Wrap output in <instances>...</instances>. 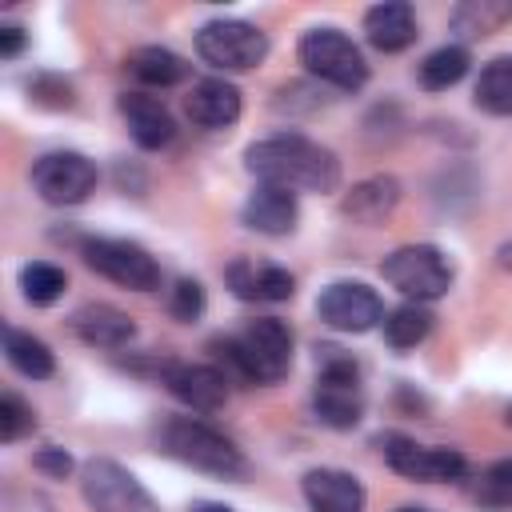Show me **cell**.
I'll return each mask as SVG.
<instances>
[{
    "instance_id": "cell-1",
    "label": "cell",
    "mask_w": 512,
    "mask_h": 512,
    "mask_svg": "<svg viewBox=\"0 0 512 512\" xmlns=\"http://www.w3.org/2000/svg\"><path fill=\"white\" fill-rule=\"evenodd\" d=\"M244 168L260 184H276L288 192H336L340 188L336 152L300 132H280V136H264L248 144Z\"/></svg>"
},
{
    "instance_id": "cell-2",
    "label": "cell",
    "mask_w": 512,
    "mask_h": 512,
    "mask_svg": "<svg viewBox=\"0 0 512 512\" xmlns=\"http://www.w3.org/2000/svg\"><path fill=\"white\" fill-rule=\"evenodd\" d=\"M220 360V372L232 384H276L292 368V328L276 316L248 320L236 336H216L208 344Z\"/></svg>"
},
{
    "instance_id": "cell-3",
    "label": "cell",
    "mask_w": 512,
    "mask_h": 512,
    "mask_svg": "<svg viewBox=\"0 0 512 512\" xmlns=\"http://www.w3.org/2000/svg\"><path fill=\"white\" fill-rule=\"evenodd\" d=\"M160 452H168L172 460L208 472V476H224V480H240L248 472L244 452L216 432L212 424L196 420V416H172L160 424Z\"/></svg>"
},
{
    "instance_id": "cell-4",
    "label": "cell",
    "mask_w": 512,
    "mask_h": 512,
    "mask_svg": "<svg viewBox=\"0 0 512 512\" xmlns=\"http://www.w3.org/2000/svg\"><path fill=\"white\" fill-rule=\"evenodd\" d=\"M312 412L324 428L348 432L364 416V388H360V364L336 348L320 344L316 348V388H312Z\"/></svg>"
},
{
    "instance_id": "cell-5",
    "label": "cell",
    "mask_w": 512,
    "mask_h": 512,
    "mask_svg": "<svg viewBox=\"0 0 512 512\" xmlns=\"http://www.w3.org/2000/svg\"><path fill=\"white\" fill-rule=\"evenodd\" d=\"M296 56L316 80L340 92H356L368 84V60L352 44V36H344L340 28H308L296 44Z\"/></svg>"
},
{
    "instance_id": "cell-6",
    "label": "cell",
    "mask_w": 512,
    "mask_h": 512,
    "mask_svg": "<svg viewBox=\"0 0 512 512\" xmlns=\"http://www.w3.org/2000/svg\"><path fill=\"white\" fill-rule=\"evenodd\" d=\"M380 276L400 296H408L412 304H428V300L448 296V288H452V260L436 244H404V248L384 256Z\"/></svg>"
},
{
    "instance_id": "cell-7",
    "label": "cell",
    "mask_w": 512,
    "mask_h": 512,
    "mask_svg": "<svg viewBox=\"0 0 512 512\" xmlns=\"http://www.w3.org/2000/svg\"><path fill=\"white\" fill-rule=\"evenodd\" d=\"M196 52L200 60H208L212 68L224 72H248L256 64H264L268 56V36L248 24V20H208L196 32Z\"/></svg>"
},
{
    "instance_id": "cell-8",
    "label": "cell",
    "mask_w": 512,
    "mask_h": 512,
    "mask_svg": "<svg viewBox=\"0 0 512 512\" xmlns=\"http://www.w3.org/2000/svg\"><path fill=\"white\" fill-rule=\"evenodd\" d=\"M80 256L92 272H100L104 280L132 288V292H152L160 288V264L148 256V248L132 244V240H108V236H92L80 244Z\"/></svg>"
},
{
    "instance_id": "cell-9",
    "label": "cell",
    "mask_w": 512,
    "mask_h": 512,
    "mask_svg": "<svg viewBox=\"0 0 512 512\" xmlns=\"http://www.w3.org/2000/svg\"><path fill=\"white\" fill-rule=\"evenodd\" d=\"M80 492L92 512H160V504L148 496V488L116 460L96 456L80 472Z\"/></svg>"
},
{
    "instance_id": "cell-10",
    "label": "cell",
    "mask_w": 512,
    "mask_h": 512,
    "mask_svg": "<svg viewBox=\"0 0 512 512\" xmlns=\"http://www.w3.org/2000/svg\"><path fill=\"white\" fill-rule=\"evenodd\" d=\"M380 452L388 460V468L404 480H420V484H452L468 476V460L456 448H428L416 444L412 436L388 432L380 436Z\"/></svg>"
},
{
    "instance_id": "cell-11",
    "label": "cell",
    "mask_w": 512,
    "mask_h": 512,
    "mask_svg": "<svg viewBox=\"0 0 512 512\" xmlns=\"http://www.w3.org/2000/svg\"><path fill=\"white\" fill-rule=\"evenodd\" d=\"M32 188L40 192L44 204H56V208L80 204L96 188V164L84 152H72V148L44 152L32 164Z\"/></svg>"
},
{
    "instance_id": "cell-12",
    "label": "cell",
    "mask_w": 512,
    "mask_h": 512,
    "mask_svg": "<svg viewBox=\"0 0 512 512\" xmlns=\"http://www.w3.org/2000/svg\"><path fill=\"white\" fill-rule=\"evenodd\" d=\"M316 316L336 332H372L376 324H384V304L368 284L336 280V284H328L320 292Z\"/></svg>"
},
{
    "instance_id": "cell-13",
    "label": "cell",
    "mask_w": 512,
    "mask_h": 512,
    "mask_svg": "<svg viewBox=\"0 0 512 512\" xmlns=\"http://www.w3.org/2000/svg\"><path fill=\"white\" fill-rule=\"evenodd\" d=\"M160 384L192 412H220L228 400V376L216 364H168V372L160 376Z\"/></svg>"
},
{
    "instance_id": "cell-14",
    "label": "cell",
    "mask_w": 512,
    "mask_h": 512,
    "mask_svg": "<svg viewBox=\"0 0 512 512\" xmlns=\"http://www.w3.org/2000/svg\"><path fill=\"white\" fill-rule=\"evenodd\" d=\"M184 116L196 124V128H208V132H220V128H232L240 120V88L220 80V76H208V80H196L184 96Z\"/></svg>"
},
{
    "instance_id": "cell-15",
    "label": "cell",
    "mask_w": 512,
    "mask_h": 512,
    "mask_svg": "<svg viewBox=\"0 0 512 512\" xmlns=\"http://www.w3.org/2000/svg\"><path fill=\"white\" fill-rule=\"evenodd\" d=\"M116 108H120V116H124V124H128V132H132V140H136V148L160 152V148L172 144L176 120H172V112H168L156 96H148V92H124V96L116 100Z\"/></svg>"
},
{
    "instance_id": "cell-16",
    "label": "cell",
    "mask_w": 512,
    "mask_h": 512,
    "mask_svg": "<svg viewBox=\"0 0 512 512\" xmlns=\"http://www.w3.org/2000/svg\"><path fill=\"white\" fill-rule=\"evenodd\" d=\"M232 296L240 300H260V304H280L292 300L296 292V276L280 264H256V260H232L224 272Z\"/></svg>"
},
{
    "instance_id": "cell-17",
    "label": "cell",
    "mask_w": 512,
    "mask_h": 512,
    "mask_svg": "<svg viewBox=\"0 0 512 512\" xmlns=\"http://www.w3.org/2000/svg\"><path fill=\"white\" fill-rule=\"evenodd\" d=\"M312 512H364V484L344 468H312L300 480Z\"/></svg>"
},
{
    "instance_id": "cell-18",
    "label": "cell",
    "mask_w": 512,
    "mask_h": 512,
    "mask_svg": "<svg viewBox=\"0 0 512 512\" xmlns=\"http://www.w3.org/2000/svg\"><path fill=\"white\" fill-rule=\"evenodd\" d=\"M240 220L252 228V232H264V236H288L300 220V204H296V192L288 188H276V184H256V192H248L244 208H240Z\"/></svg>"
},
{
    "instance_id": "cell-19",
    "label": "cell",
    "mask_w": 512,
    "mask_h": 512,
    "mask_svg": "<svg viewBox=\"0 0 512 512\" xmlns=\"http://www.w3.org/2000/svg\"><path fill=\"white\" fill-rule=\"evenodd\" d=\"M68 324L88 348H124L136 336V320L116 304H84L72 312Z\"/></svg>"
},
{
    "instance_id": "cell-20",
    "label": "cell",
    "mask_w": 512,
    "mask_h": 512,
    "mask_svg": "<svg viewBox=\"0 0 512 512\" xmlns=\"http://www.w3.org/2000/svg\"><path fill=\"white\" fill-rule=\"evenodd\" d=\"M364 32L368 44L376 52H404L420 32H416V12L404 0H388V4H372L364 12Z\"/></svg>"
},
{
    "instance_id": "cell-21",
    "label": "cell",
    "mask_w": 512,
    "mask_h": 512,
    "mask_svg": "<svg viewBox=\"0 0 512 512\" xmlns=\"http://www.w3.org/2000/svg\"><path fill=\"white\" fill-rule=\"evenodd\" d=\"M396 204H400V180L396 176H368L340 196V212L356 224H380L384 216H392Z\"/></svg>"
},
{
    "instance_id": "cell-22",
    "label": "cell",
    "mask_w": 512,
    "mask_h": 512,
    "mask_svg": "<svg viewBox=\"0 0 512 512\" xmlns=\"http://www.w3.org/2000/svg\"><path fill=\"white\" fill-rule=\"evenodd\" d=\"M124 64H128V72H132L140 84H148V88H176V84H184L188 72H192V64H188L180 52L160 48V44L132 48Z\"/></svg>"
},
{
    "instance_id": "cell-23",
    "label": "cell",
    "mask_w": 512,
    "mask_h": 512,
    "mask_svg": "<svg viewBox=\"0 0 512 512\" xmlns=\"http://www.w3.org/2000/svg\"><path fill=\"white\" fill-rule=\"evenodd\" d=\"M4 356H8V364H12L20 376H28V380H48V376L56 372L52 348H48L40 336L20 332V328H4Z\"/></svg>"
},
{
    "instance_id": "cell-24",
    "label": "cell",
    "mask_w": 512,
    "mask_h": 512,
    "mask_svg": "<svg viewBox=\"0 0 512 512\" xmlns=\"http://www.w3.org/2000/svg\"><path fill=\"white\" fill-rule=\"evenodd\" d=\"M472 100L488 116H512V56H496L480 68Z\"/></svg>"
},
{
    "instance_id": "cell-25",
    "label": "cell",
    "mask_w": 512,
    "mask_h": 512,
    "mask_svg": "<svg viewBox=\"0 0 512 512\" xmlns=\"http://www.w3.org/2000/svg\"><path fill=\"white\" fill-rule=\"evenodd\" d=\"M468 68H472L468 48L464 44H444V48H436L420 60V84L428 92H448L452 84H460L468 76Z\"/></svg>"
},
{
    "instance_id": "cell-26",
    "label": "cell",
    "mask_w": 512,
    "mask_h": 512,
    "mask_svg": "<svg viewBox=\"0 0 512 512\" xmlns=\"http://www.w3.org/2000/svg\"><path fill=\"white\" fill-rule=\"evenodd\" d=\"M432 312L424 308V304H412V300H404L400 308H392L388 316H384V340L396 348V352H404V348H416L428 332H432Z\"/></svg>"
},
{
    "instance_id": "cell-27",
    "label": "cell",
    "mask_w": 512,
    "mask_h": 512,
    "mask_svg": "<svg viewBox=\"0 0 512 512\" xmlns=\"http://www.w3.org/2000/svg\"><path fill=\"white\" fill-rule=\"evenodd\" d=\"M472 504H480L484 512H512V456L480 468V476L472 480Z\"/></svg>"
},
{
    "instance_id": "cell-28",
    "label": "cell",
    "mask_w": 512,
    "mask_h": 512,
    "mask_svg": "<svg viewBox=\"0 0 512 512\" xmlns=\"http://www.w3.org/2000/svg\"><path fill=\"white\" fill-rule=\"evenodd\" d=\"M64 288H68L64 268H56V264H48V260H32V264L20 268V292H24V300L36 304V308L56 304V300L64 296Z\"/></svg>"
},
{
    "instance_id": "cell-29",
    "label": "cell",
    "mask_w": 512,
    "mask_h": 512,
    "mask_svg": "<svg viewBox=\"0 0 512 512\" xmlns=\"http://www.w3.org/2000/svg\"><path fill=\"white\" fill-rule=\"evenodd\" d=\"M512 20V4H496V0H480V4H460L452 12V28L460 36H488L500 24Z\"/></svg>"
},
{
    "instance_id": "cell-30",
    "label": "cell",
    "mask_w": 512,
    "mask_h": 512,
    "mask_svg": "<svg viewBox=\"0 0 512 512\" xmlns=\"http://www.w3.org/2000/svg\"><path fill=\"white\" fill-rule=\"evenodd\" d=\"M204 308H208V296H204V284L200 280H176L172 288H168V312H172V320H180V324H192V320H200L204 316Z\"/></svg>"
},
{
    "instance_id": "cell-31",
    "label": "cell",
    "mask_w": 512,
    "mask_h": 512,
    "mask_svg": "<svg viewBox=\"0 0 512 512\" xmlns=\"http://www.w3.org/2000/svg\"><path fill=\"white\" fill-rule=\"evenodd\" d=\"M28 432H36V412H32L16 392H4V396H0V440H4V444H16V440H24Z\"/></svg>"
},
{
    "instance_id": "cell-32",
    "label": "cell",
    "mask_w": 512,
    "mask_h": 512,
    "mask_svg": "<svg viewBox=\"0 0 512 512\" xmlns=\"http://www.w3.org/2000/svg\"><path fill=\"white\" fill-rule=\"evenodd\" d=\"M28 92H32V100H36V104H44V108H72V104H76L72 84L56 80V76H40V80H32V84H28Z\"/></svg>"
},
{
    "instance_id": "cell-33",
    "label": "cell",
    "mask_w": 512,
    "mask_h": 512,
    "mask_svg": "<svg viewBox=\"0 0 512 512\" xmlns=\"http://www.w3.org/2000/svg\"><path fill=\"white\" fill-rule=\"evenodd\" d=\"M32 468H36L40 476H48V480H64V476L72 472V456H68L64 448L48 444V448H40V452L32 456Z\"/></svg>"
},
{
    "instance_id": "cell-34",
    "label": "cell",
    "mask_w": 512,
    "mask_h": 512,
    "mask_svg": "<svg viewBox=\"0 0 512 512\" xmlns=\"http://www.w3.org/2000/svg\"><path fill=\"white\" fill-rule=\"evenodd\" d=\"M24 44H28V36H24L20 24H4V28H0V56H4V60H16V56L24 52Z\"/></svg>"
},
{
    "instance_id": "cell-35",
    "label": "cell",
    "mask_w": 512,
    "mask_h": 512,
    "mask_svg": "<svg viewBox=\"0 0 512 512\" xmlns=\"http://www.w3.org/2000/svg\"><path fill=\"white\" fill-rule=\"evenodd\" d=\"M192 512H232V508L228 504H216V500H196Z\"/></svg>"
},
{
    "instance_id": "cell-36",
    "label": "cell",
    "mask_w": 512,
    "mask_h": 512,
    "mask_svg": "<svg viewBox=\"0 0 512 512\" xmlns=\"http://www.w3.org/2000/svg\"><path fill=\"white\" fill-rule=\"evenodd\" d=\"M504 420H508V428H512V404H508V412H504Z\"/></svg>"
},
{
    "instance_id": "cell-37",
    "label": "cell",
    "mask_w": 512,
    "mask_h": 512,
    "mask_svg": "<svg viewBox=\"0 0 512 512\" xmlns=\"http://www.w3.org/2000/svg\"><path fill=\"white\" fill-rule=\"evenodd\" d=\"M396 512H428V508H396Z\"/></svg>"
}]
</instances>
